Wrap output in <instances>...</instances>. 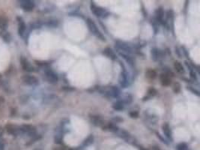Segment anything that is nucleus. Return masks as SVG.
<instances>
[{"instance_id":"nucleus-25","label":"nucleus","mask_w":200,"mask_h":150,"mask_svg":"<svg viewBox=\"0 0 200 150\" xmlns=\"http://www.w3.org/2000/svg\"><path fill=\"white\" fill-rule=\"evenodd\" d=\"M156 71H154V70H148V71L146 72V76L147 77H148L149 79H155L156 77Z\"/></svg>"},{"instance_id":"nucleus-9","label":"nucleus","mask_w":200,"mask_h":150,"mask_svg":"<svg viewBox=\"0 0 200 150\" xmlns=\"http://www.w3.org/2000/svg\"><path fill=\"white\" fill-rule=\"evenodd\" d=\"M119 94H120L119 89H118L117 87H115V86L110 87L109 89L104 91V95L109 96V97L116 98L119 95Z\"/></svg>"},{"instance_id":"nucleus-4","label":"nucleus","mask_w":200,"mask_h":150,"mask_svg":"<svg viewBox=\"0 0 200 150\" xmlns=\"http://www.w3.org/2000/svg\"><path fill=\"white\" fill-rule=\"evenodd\" d=\"M20 131L21 133H25V134H29V136H32V137H35V136L36 135L35 128H34L33 126H32V125H22L21 127H20Z\"/></svg>"},{"instance_id":"nucleus-27","label":"nucleus","mask_w":200,"mask_h":150,"mask_svg":"<svg viewBox=\"0 0 200 150\" xmlns=\"http://www.w3.org/2000/svg\"><path fill=\"white\" fill-rule=\"evenodd\" d=\"M177 150H188V147H187V145L186 143H182L178 145Z\"/></svg>"},{"instance_id":"nucleus-7","label":"nucleus","mask_w":200,"mask_h":150,"mask_svg":"<svg viewBox=\"0 0 200 150\" xmlns=\"http://www.w3.org/2000/svg\"><path fill=\"white\" fill-rule=\"evenodd\" d=\"M20 63L21 66H22L23 69L24 71H27V72H32L34 71V68L32 65L30 64V62L27 60L26 58L21 57L20 58Z\"/></svg>"},{"instance_id":"nucleus-29","label":"nucleus","mask_w":200,"mask_h":150,"mask_svg":"<svg viewBox=\"0 0 200 150\" xmlns=\"http://www.w3.org/2000/svg\"><path fill=\"white\" fill-rule=\"evenodd\" d=\"M180 89H181V86H180V84L178 83H175V85H174V88H173L174 92H175V93H178L180 92Z\"/></svg>"},{"instance_id":"nucleus-33","label":"nucleus","mask_w":200,"mask_h":150,"mask_svg":"<svg viewBox=\"0 0 200 150\" xmlns=\"http://www.w3.org/2000/svg\"><path fill=\"white\" fill-rule=\"evenodd\" d=\"M113 121H115V122H122L123 119H121L120 117L116 116V117H115L114 119H113Z\"/></svg>"},{"instance_id":"nucleus-19","label":"nucleus","mask_w":200,"mask_h":150,"mask_svg":"<svg viewBox=\"0 0 200 150\" xmlns=\"http://www.w3.org/2000/svg\"><path fill=\"white\" fill-rule=\"evenodd\" d=\"M161 51L157 48H153L152 50V56L154 61H158L161 57Z\"/></svg>"},{"instance_id":"nucleus-13","label":"nucleus","mask_w":200,"mask_h":150,"mask_svg":"<svg viewBox=\"0 0 200 150\" xmlns=\"http://www.w3.org/2000/svg\"><path fill=\"white\" fill-rule=\"evenodd\" d=\"M90 120L96 126H102L104 124V120L98 116H90Z\"/></svg>"},{"instance_id":"nucleus-17","label":"nucleus","mask_w":200,"mask_h":150,"mask_svg":"<svg viewBox=\"0 0 200 150\" xmlns=\"http://www.w3.org/2000/svg\"><path fill=\"white\" fill-rule=\"evenodd\" d=\"M103 53H104V54L106 56H107L108 58L111 59L112 60H115V59H116V55L115 54V53L113 51V50L109 48V47L106 48Z\"/></svg>"},{"instance_id":"nucleus-34","label":"nucleus","mask_w":200,"mask_h":150,"mask_svg":"<svg viewBox=\"0 0 200 150\" xmlns=\"http://www.w3.org/2000/svg\"><path fill=\"white\" fill-rule=\"evenodd\" d=\"M0 150H5V144L2 142H0Z\"/></svg>"},{"instance_id":"nucleus-6","label":"nucleus","mask_w":200,"mask_h":150,"mask_svg":"<svg viewBox=\"0 0 200 150\" xmlns=\"http://www.w3.org/2000/svg\"><path fill=\"white\" fill-rule=\"evenodd\" d=\"M45 76L47 80L51 83H56L58 82V76L52 70L47 69L45 71Z\"/></svg>"},{"instance_id":"nucleus-5","label":"nucleus","mask_w":200,"mask_h":150,"mask_svg":"<svg viewBox=\"0 0 200 150\" xmlns=\"http://www.w3.org/2000/svg\"><path fill=\"white\" fill-rule=\"evenodd\" d=\"M22 80L29 86H37L39 83L38 80L32 75H25L22 77Z\"/></svg>"},{"instance_id":"nucleus-35","label":"nucleus","mask_w":200,"mask_h":150,"mask_svg":"<svg viewBox=\"0 0 200 150\" xmlns=\"http://www.w3.org/2000/svg\"><path fill=\"white\" fill-rule=\"evenodd\" d=\"M3 103H4V99H3V98L0 97V107L2 105Z\"/></svg>"},{"instance_id":"nucleus-28","label":"nucleus","mask_w":200,"mask_h":150,"mask_svg":"<svg viewBox=\"0 0 200 150\" xmlns=\"http://www.w3.org/2000/svg\"><path fill=\"white\" fill-rule=\"evenodd\" d=\"M157 94V91L154 88H151L149 89L148 91V97H153V96H155V95Z\"/></svg>"},{"instance_id":"nucleus-16","label":"nucleus","mask_w":200,"mask_h":150,"mask_svg":"<svg viewBox=\"0 0 200 150\" xmlns=\"http://www.w3.org/2000/svg\"><path fill=\"white\" fill-rule=\"evenodd\" d=\"M6 130L8 131V132L11 134H13V135H17L20 131V128L15 126L14 125H8L6 127Z\"/></svg>"},{"instance_id":"nucleus-18","label":"nucleus","mask_w":200,"mask_h":150,"mask_svg":"<svg viewBox=\"0 0 200 150\" xmlns=\"http://www.w3.org/2000/svg\"><path fill=\"white\" fill-rule=\"evenodd\" d=\"M155 14H156L157 20L160 23H162L163 19H164V9H163L162 8H158L157 9Z\"/></svg>"},{"instance_id":"nucleus-23","label":"nucleus","mask_w":200,"mask_h":150,"mask_svg":"<svg viewBox=\"0 0 200 150\" xmlns=\"http://www.w3.org/2000/svg\"><path fill=\"white\" fill-rule=\"evenodd\" d=\"M124 108V105L121 102V101H118V102H115L113 104V108L115 111H122Z\"/></svg>"},{"instance_id":"nucleus-10","label":"nucleus","mask_w":200,"mask_h":150,"mask_svg":"<svg viewBox=\"0 0 200 150\" xmlns=\"http://www.w3.org/2000/svg\"><path fill=\"white\" fill-rule=\"evenodd\" d=\"M18 20V34L23 37L26 31V24L23 20L20 17H17Z\"/></svg>"},{"instance_id":"nucleus-31","label":"nucleus","mask_w":200,"mask_h":150,"mask_svg":"<svg viewBox=\"0 0 200 150\" xmlns=\"http://www.w3.org/2000/svg\"><path fill=\"white\" fill-rule=\"evenodd\" d=\"M130 116L132 118H137L138 116H139V113H138L137 111H132V112L130 113Z\"/></svg>"},{"instance_id":"nucleus-36","label":"nucleus","mask_w":200,"mask_h":150,"mask_svg":"<svg viewBox=\"0 0 200 150\" xmlns=\"http://www.w3.org/2000/svg\"><path fill=\"white\" fill-rule=\"evenodd\" d=\"M56 150H62V149H56Z\"/></svg>"},{"instance_id":"nucleus-30","label":"nucleus","mask_w":200,"mask_h":150,"mask_svg":"<svg viewBox=\"0 0 200 150\" xmlns=\"http://www.w3.org/2000/svg\"><path fill=\"white\" fill-rule=\"evenodd\" d=\"M187 89H188L190 90V91H191L192 92H193V93H194V94H196L197 96H199V91H197V90H196V89H193L191 86L187 87Z\"/></svg>"},{"instance_id":"nucleus-8","label":"nucleus","mask_w":200,"mask_h":150,"mask_svg":"<svg viewBox=\"0 0 200 150\" xmlns=\"http://www.w3.org/2000/svg\"><path fill=\"white\" fill-rule=\"evenodd\" d=\"M20 7L27 11H30L35 7V3L30 0H24L20 2Z\"/></svg>"},{"instance_id":"nucleus-32","label":"nucleus","mask_w":200,"mask_h":150,"mask_svg":"<svg viewBox=\"0 0 200 150\" xmlns=\"http://www.w3.org/2000/svg\"><path fill=\"white\" fill-rule=\"evenodd\" d=\"M190 77H191L193 78V80H197L196 73H195L194 71H190Z\"/></svg>"},{"instance_id":"nucleus-3","label":"nucleus","mask_w":200,"mask_h":150,"mask_svg":"<svg viewBox=\"0 0 200 150\" xmlns=\"http://www.w3.org/2000/svg\"><path fill=\"white\" fill-rule=\"evenodd\" d=\"M115 47H117L119 50H122L123 52L127 53H133V49L130 47L129 44L127 43L124 42V41H115Z\"/></svg>"},{"instance_id":"nucleus-21","label":"nucleus","mask_w":200,"mask_h":150,"mask_svg":"<svg viewBox=\"0 0 200 150\" xmlns=\"http://www.w3.org/2000/svg\"><path fill=\"white\" fill-rule=\"evenodd\" d=\"M174 68L176 70L177 72L180 73V74H184V68L183 65L180 63L179 62H175L174 63Z\"/></svg>"},{"instance_id":"nucleus-24","label":"nucleus","mask_w":200,"mask_h":150,"mask_svg":"<svg viewBox=\"0 0 200 150\" xmlns=\"http://www.w3.org/2000/svg\"><path fill=\"white\" fill-rule=\"evenodd\" d=\"M93 141H94L93 135L89 136V137H88L87 138H86V140H84L83 143V146H85V147H86V146H90L91 144H92V143H93Z\"/></svg>"},{"instance_id":"nucleus-38","label":"nucleus","mask_w":200,"mask_h":150,"mask_svg":"<svg viewBox=\"0 0 200 150\" xmlns=\"http://www.w3.org/2000/svg\"><path fill=\"white\" fill-rule=\"evenodd\" d=\"M35 150H40V149H35Z\"/></svg>"},{"instance_id":"nucleus-37","label":"nucleus","mask_w":200,"mask_h":150,"mask_svg":"<svg viewBox=\"0 0 200 150\" xmlns=\"http://www.w3.org/2000/svg\"><path fill=\"white\" fill-rule=\"evenodd\" d=\"M142 150H148V149H142Z\"/></svg>"},{"instance_id":"nucleus-1","label":"nucleus","mask_w":200,"mask_h":150,"mask_svg":"<svg viewBox=\"0 0 200 150\" xmlns=\"http://www.w3.org/2000/svg\"><path fill=\"white\" fill-rule=\"evenodd\" d=\"M86 23H87V25L88 27H89V30H90V32L94 35V36H96L98 39H101V41H105L106 40L105 37L103 36V34L101 33V31L98 30L96 24L95 23V22H94L92 19L88 18L87 20H86Z\"/></svg>"},{"instance_id":"nucleus-12","label":"nucleus","mask_w":200,"mask_h":150,"mask_svg":"<svg viewBox=\"0 0 200 150\" xmlns=\"http://www.w3.org/2000/svg\"><path fill=\"white\" fill-rule=\"evenodd\" d=\"M162 129H163V132H164V134H165L166 137H167L168 140H172V131H171V128H170V125H169V124L164 123V125H163Z\"/></svg>"},{"instance_id":"nucleus-20","label":"nucleus","mask_w":200,"mask_h":150,"mask_svg":"<svg viewBox=\"0 0 200 150\" xmlns=\"http://www.w3.org/2000/svg\"><path fill=\"white\" fill-rule=\"evenodd\" d=\"M119 54H120V56H121V57H122L123 59H124V60L127 62V64H129L130 65H133V60L130 56H128V55L126 54V53H119Z\"/></svg>"},{"instance_id":"nucleus-22","label":"nucleus","mask_w":200,"mask_h":150,"mask_svg":"<svg viewBox=\"0 0 200 150\" xmlns=\"http://www.w3.org/2000/svg\"><path fill=\"white\" fill-rule=\"evenodd\" d=\"M8 26V20L5 17L0 16V29L5 30Z\"/></svg>"},{"instance_id":"nucleus-2","label":"nucleus","mask_w":200,"mask_h":150,"mask_svg":"<svg viewBox=\"0 0 200 150\" xmlns=\"http://www.w3.org/2000/svg\"><path fill=\"white\" fill-rule=\"evenodd\" d=\"M91 10L95 16L99 17H104L106 14H108L105 9L101 7H98L93 2H92V4H91Z\"/></svg>"},{"instance_id":"nucleus-14","label":"nucleus","mask_w":200,"mask_h":150,"mask_svg":"<svg viewBox=\"0 0 200 150\" xmlns=\"http://www.w3.org/2000/svg\"><path fill=\"white\" fill-rule=\"evenodd\" d=\"M116 133L118 134V135L120 137H121V138H123L124 140H125L127 142H130V139H131V136H130V134H129L127 131H124V130L118 129V131H117Z\"/></svg>"},{"instance_id":"nucleus-15","label":"nucleus","mask_w":200,"mask_h":150,"mask_svg":"<svg viewBox=\"0 0 200 150\" xmlns=\"http://www.w3.org/2000/svg\"><path fill=\"white\" fill-rule=\"evenodd\" d=\"M160 80H161V84H162L163 86H170V83H171V79H170V76L167 75V74H161Z\"/></svg>"},{"instance_id":"nucleus-11","label":"nucleus","mask_w":200,"mask_h":150,"mask_svg":"<svg viewBox=\"0 0 200 150\" xmlns=\"http://www.w3.org/2000/svg\"><path fill=\"white\" fill-rule=\"evenodd\" d=\"M119 83L123 88H125L128 84V75H127V73L126 71L121 72L119 78Z\"/></svg>"},{"instance_id":"nucleus-26","label":"nucleus","mask_w":200,"mask_h":150,"mask_svg":"<svg viewBox=\"0 0 200 150\" xmlns=\"http://www.w3.org/2000/svg\"><path fill=\"white\" fill-rule=\"evenodd\" d=\"M124 105H127V104H130L132 102V97L130 95H127L121 101Z\"/></svg>"}]
</instances>
